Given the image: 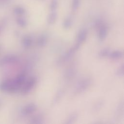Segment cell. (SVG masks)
Listing matches in <instances>:
<instances>
[{"label": "cell", "mask_w": 124, "mask_h": 124, "mask_svg": "<svg viewBox=\"0 0 124 124\" xmlns=\"http://www.w3.org/2000/svg\"><path fill=\"white\" fill-rule=\"evenodd\" d=\"M14 12L17 15L21 16L25 14L26 10L24 8L22 7H17L14 9Z\"/></svg>", "instance_id": "obj_16"}, {"label": "cell", "mask_w": 124, "mask_h": 124, "mask_svg": "<svg viewBox=\"0 0 124 124\" xmlns=\"http://www.w3.org/2000/svg\"><path fill=\"white\" fill-rule=\"evenodd\" d=\"M17 60V58L13 55H7L5 56L0 61V65L2 66L9 63L14 62Z\"/></svg>", "instance_id": "obj_6"}, {"label": "cell", "mask_w": 124, "mask_h": 124, "mask_svg": "<svg viewBox=\"0 0 124 124\" xmlns=\"http://www.w3.org/2000/svg\"><path fill=\"white\" fill-rule=\"evenodd\" d=\"M88 34V31L86 29H81L78 34V37H77V44L78 46H80V45L84 42L87 37Z\"/></svg>", "instance_id": "obj_5"}, {"label": "cell", "mask_w": 124, "mask_h": 124, "mask_svg": "<svg viewBox=\"0 0 124 124\" xmlns=\"http://www.w3.org/2000/svg\"><path fill=\"white\" fill-rule=\"evenodd\" d=\"M108 34V29L107 27L105 25H102L99 30L98 32V38L100 41H104Z\"/></svg>", "instance_id": "obj_7"}, {"label": "cell", "mask_w": 124, "mask_h": 124, "mask_svg": "<svg viewBox=\"0 0 124 124\" xmlns=\"http://www.w3.org/2000/svg\"><path fill=\"white\" fill-rule=\"evenodd\" d=\"M47 41V37L45 34L40 35L37 40V45L40 47L44 46L46 45Z\"/></svg>", "instance_id": "obj_10"}, {"label": "cell", "mask_w": 124, "mask_h": 124, "mask_svg": "<svg viewBox=\"0 0 124 124\" xmlns=\"http://www.w3.org/2000/svg\"><path fill=\"white\" fill-rule=\"evenodd\" d=\"M58 15L57 12L55 11H51V13L49 14L47 17V22L48 24L52 25L55 23L57 20Z\"/></svg>", "instance_id": "obj_9"}, {"label": "cell", "mask_w": 124, "mask_h": 124, "mask_svg": "<svg viewBox=\"0 0 124 124\" xmlns=\"http://www.w3.org/2000/svg\"><path fill=\"white\" fill-rule=\"evenodd\" d=\"M37 109V106L34 103H30L26 105L22 109V114L28 115L32 113Z\"/></svg>", "instance_id": "obj_4"}, {"label": "cell", "mask_w": 124, "mask_h": 124, "mask_svg": "<svg viewBox=\"0 0 124 124\" xmlns=\"http://www.w3.org/2000/svg\"><path fill=\"white\" fill-rule=\"evenodd\" d=\"M124 65L121 66L116 71V75L119 77H122L124 75Z\"/></svg>", "instance_id": "obj_20"}, {"label": "cell", "mask_w": 124, "mask_h": 124, "mask_svg": "<svg viewBox=\"0 0 124 124\" xmlns=\"http://www.w3.org/2000/svg\"><path fill=\"white\" fill-rule=\"evenodd\" d=\"M73 25V19L71 16L67 17L63 23V27L64 29H69Z\"/></svg>", "instance_id": "obj_13"}, {"label": "cell", "mask_w": 124, "mask_h": 124, "mask_svg": "<svg viewBox=\"0 0 124 124\" xmlns=\"http://www.w3.org/2000/svg\"><path fill=\"white\" fill-rule=\"evenodd\" d=\"M77 117V114L76 113H73L68 118V119L67 120V122H66V123L67 124H70V123H72L74 120H75L76 119Z\"/></svg>", "instance_id": "obj_21"}, {"label": "cell", "mask_w": 124, "mask_h": 124, "mask_svg": "<svg viewBox=\"0 0 124 124\" xmlns=\"http://www.w3.org/2000/svg\"><path fill=\"white\" fill-rule=\"evenodd\" d=\"M32 43V39L30 36H25L22 40V44L25 48H28L30 47Z\"/></svg>", "instance_id": "obj_11"}, {"label": "cell", "mask_w": 124, "mask_h": 124, "mask_svg": "<svg viewBox=\"0 0 124 124\" xmlns=\"http://www.w3.org/2000/svg\"><path fill=\"white\" fill-rule=\"evenodd\" d=\"M109 54V50L108 48H104L100 50L98 53V55L101 58H103L108 56Z\"/></svg>", "instance_id": "obj_19"}, {"label": "cell", "mask_w": 124, "mask_h": 124, "mask_svg": "<svg viewBox=\"0 0 124 124\" xmlns=\"http://www.w3.org/2000/svg\"><path fill=\"white\" fill-rule=\"evenodd\" d=\"M80 46H78V45H76L74 47H73V48H71L68 51H67L62 57V58H61L59 60V62H58V63L60 62L62 63V62H64L65 61H67L70 58H71V57L73 55V54L75 53V52L78 49V48Z\"/></svg>", "instance_id": "obj_3"}, {"label": "cell", "mask_w": 124, "mask_h": 124, "mask_svg": "<svg viewBox=\"0 0 124 124\" xmlns=\"http://www.w3.org/2000/svg\"><path fill=\"white\" fill-rule=\"evenodd\" d=\"M11 80H6L3 81L0 84V91L1 92H8L10 85Z\"/></svg>", "instance_id": "obj_12"}, {"label": "cell", "mask_w": 124, "mask_h": 124, "mask_svg": "<svg viewBox=\"0 0 124 124\" xmlns=\"http://www.w3.org/2000/svg\"><path fill=\"white\" fill-rule=\"evenodd\" d=\"M13 80L15 84L20 88L25 82L26 75L24 74H21L18 75Z\"/></svg>", "instance_id": "obj_8"}, {"label": "cell", "mask_w": 124, "mask_h": 124, "mask_svg": "<svg viewBox=\"0 0 124 124\" xmlns=\"http://www.w3.org/2000/svg\"><path fill=\"white\" fill-rule=\"evenodd\" d=\"M17 24L21 27L24 28L27 26V21L23 18H18L16 20Z\"/></svg>", "instance_id": "obj_18"}, {"label": "cell", "mask_w": 124, "mask_h": 124, "mask_svg": "<svg viewBox=\"0 0 124 124\" xmlns=\"http://www.w3.org/2000/svg\"><path fill=\"white\" fill-rule=\"evenodd\" d=\"M90 79L88 78H86L80 81L76 86V92L77 93H80L84 92L90 85Z\"/></svg>", "instance_id": "obj_2"}, {"label": "cell", "mask_w": 124, "mask_h": 124, "mask_svg": "<svg viewBox=\"0 0 124 124\" xmlns=\"http://www.w3.org/2000/svg\"><path fill=\"white\" fill-rule=\"evenodd\" d=\"M33 122H32L33 124H40L42 123V119L40 117H35L34 118L33 120H32Z\"/></svg>", "instance_id": "obj_22"}, {"label": "cell", "mask_w": 124, "mask_h": 124, "mask_svg": "<svg viewBox=\"0 0 124 124\" xmlns=\"http://www.w3.org/2000/svg\"><path fill=\"white\" fill-rule=\"evenodd\" d=\"M80 0H72V9L74 11H76L78 9L80 5Z\"/></svg>", "instance_id": "obj_17"}, {"label": "cell", "mask_w": 124, "mask_h": 124, "mask_svg": "<svg viewBox=\"0 0 124 124\" xmlns=\"http://www.w3.org/2000/svg\"></svg>", "instance_id": "obj_23"}, {"label": "cell", "mask_w": 124, "mask_h": 124, "mask_svg": "<svg viewBox=\"0 0 124 124\" xmlns=\"http://www.w3.org/2000/svg\"><path fill=\"white\" fill-rule=\"evenodd\" d=\"M109 57L113 59H118L123 56V52L120 50H115L109 54Z\"/></svg>", "instance_id": "obj_14"}, {"label": "cell", "mask_w": 124, "mask_h": 124, "mask_svg": "<svg viewBox=\"0 0 124 124\" xmlns=\"http://www.w3.org/2000/svg\"><path fill=\"white\" fill-rule=\"evenodd\" d=\"M58 0H51L49 3V8L51 11H55L58 6Z\"/></svg>", "instance_id": "obj_15"}, {"label": "cell", "mask_w": 124, "mask_h": 124, "mask_svg": "<svg viewBox=\"0 0 124 124\" xmlns=\"http://www.w3.org/2000/svg\"><path fill=\"white\" fill-rule=\"evenodd\" d=\"M37 82V79L35 77L30 78L25 83L24 85L23 86L21 92L23 94H26L31 92V91L33 88L34 85Z\"/></svg>", "instance_id": "obj_1"}]
</instances>
